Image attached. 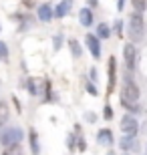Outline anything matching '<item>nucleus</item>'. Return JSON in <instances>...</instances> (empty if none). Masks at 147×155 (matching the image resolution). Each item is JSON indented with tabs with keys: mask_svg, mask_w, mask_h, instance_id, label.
I'll use <instances>...</instances> for the list:
<instances>
[{
	"mask_svg": "<svg viewBox=\"0 0 147 155\" xmlns=\"http://www.w3.org/2000/svg\"><path fill=\"white\" fill-rule=\"evenodd\" d=\"M6 121H8V105L0 101V129L6 125Z\"/></svg>",
	"mask_w": 147,
	"mask_h": 155,
	"instance_id": "16",
	"label": "nucleus"
},
{
	"mask_svg": "<svg viewBox=\"0 0 147 155\" xmlns=\"http://www.w3.org/2000/svg\"><path fill=\"white\" fill-rule=\"evenodd\" d=\"M87 93H89V95H93V97H97V95H99L95 83H87Z\"/></svg>",
	"mask_w": 147,
	"mask_h": 155,
	"instance_id": "25",
	"label": "nucleus"
},
{
	"mask_svg": "<svg viewBox=\"0 0 147 155\" xmlns=\"http://www.w3.org/2000/svg\"><path fill=\"white\" fill-rule=\"evenodd\" d=\"M123 58H125V67L127 71H133L135 69V61H137V48L133 42H127L123 46Z\"/></svg>",
	"mask_w": 147,
	"mask_h": 155,
	"instance_id": "5",
	"label": "nucleus"
},
{
	"mask_svg": "<svg viewBox=\"0 0 147 155\" xmlns=\"http://www.w3.org/2000/svg\"><path fill=\"white\" fill-rule=\"evenodd\" d=\"M125 8V0H119L117 2V10H123Z\"/></svg>",
	"mask_w": 147,
	"mask_h": 155,
	"instance_id": "29",
	"label": "nucleus"
},
{
	"mask_svg": "<svg viewBox=\"0 0 147 155\" xmlns=\"http://www.w3.org/2000/svg\"><path fill=\"white\" fill-rule=\"evenodd\" d=\"M71 4H73V0H62L61 4L55 8V16L57 18H62V16H67L68 10H71Z\"/></svg>",
	"mask_w": 147,
	"mask_h": 155,
	"instance_id": "11",
	"label": "nucleus"
},
{
	"mask_svg": "<svg viewBox=\"0 0 147 155\" xmlns=\"http://www.w3.org/2000/svg\"><path fill=\"white\" fill-rule=\"evenodd\" d=\"M121 105H123V109L131 111V113H137V111H139V107H137L135 103H129V101H125V99H121Z\"/></svg>",
	"mask_w": 147,
	"mask_h": 155,
	"instance_id": "19",
	"label": "nucleus"
},
{
	"mask_svg": "<svg viewBox=\"0 0 147 155\" xmlns=\"http://www.w3.org/2000/svg\"><path fill=\"white\" fill-rule=\"evenodd\" d=\"M67 143H68V149H71V151H75V147H77V139H75V133H71V135H68Z\"/></svg>",
	"mask_w": 147,
	"mask_h": 155,
	"instance_id": "24",
	"label": "nucleus"
},
{
	"mask_svg": "<svg viewBox=\"0 0 147 155\" xmlns=\"http://www.w3.org/2000/svg\"><path fill=\"white\" fill-rule=\"evenodd\" d=\"M97 143L99 145H113V131H109V129H101V131L97 133Z\"/></svg>",
	"mask_w": 147,
	"mask_h": 155,
	"instance_id": "8",
	"label": "nucleus"
},
{
	"mask_svg": "<svg viewBox=\"0 0 147 155\" xmlns=\"http://www.w3.org/2000/svg\"><path fill=\"white\" fill-rule=\"evenodd\" d=\"M77 149H79L81 153H83V151H87V141H85V137H83V135H79V137H77Z\"/></svg>",
	"mask_w": 147,
	"mask_h": 155,
	"instance_id": "23",
	"label": "nucleus"
},
{
	"mask_svg": "<svg viewBox=\"0 0 147 155\" xmlns=\"http://www.w3.org/2000/svg\"><path fill=\"white\" fill-rule=\"evenodd\" d=\"M107 71H109V87H107V93L111 95L115 89V77H117V58L111 57L107 61Z\"/></svg>",
	"mask_w": 147,
	"mask_h": 155,
	"instance_id": "6",
	"label": "nucleus"
},
{
	"mask_svg": "<svg viewBox=\"0 0 147 155\" xmlns=\"http://www.w3.org/2000/svg\"><path fill=\"white\" fill-rule=\"evenodd\" d=\"M24 139V131L20 127H8L0 133V145L2 147H10V145H20Z\"/></svg>",
	"mask_w": 147,
	"mask_h": 155,
	"instance_id": "2",
	"label": "nucleus"
},
{
	"mask_svg": "<svg viewBox=\"0 0 147 155\" xmlns=\"http://www.w3.org/2000/svg\"><path fill=\"white\" fill-rule=\"evenodd\" d=\"M61 38L62 36H55V48H57V51L61 48Z\"/></svg>",
	"mask_w": 147,
	"mask_h": 155,
	"instance_id": "28",
	"label": "nucleus"
},
{
	"mask_svg": "<svg viewBox=\"0 0 147 155\" xmlns=\"http://www.w3.org/2000/svg\"><path fill=\"white\" fill-rule=\"evenodd\" d=\"M87 121H89V123H95V121H97V115H95V113H91V111H89V113H87Z\"/></svg>",
	"mask_w": 147,
	"mask_h": 155,
	"instance_id": "26",
	"label": "nucleus"
},
{
	"mask_svg": "<svg viewBox=\"0 0 147 155\" xmlns=\"http://www.w3.org/2000/svg\"><path fill=\"white\" fill-rule=\"evenodd\" d=\"M91 81H93V83L97 81V71L95 69H91Z\"/></svg>",
	"mask_w": 147,
	"mask_h": 155,
	"instance_id": "30",
	"label": "nucleus"
},
{
	"mask_svg": "<svg viewBox=\"0 0 147 155\" xmlns=\"http://www.w3.org/2000/svg\"><path fill=\"white\" fill-rule=\"evenodd\" d=\"M28 141H30V151L32 155H40V143H38V133L30 129L28 131Z\"/></svg>",
	"mask_w": 147,
	"mask_h": 155,
	"instance_id": "10",
	"label": "nucleus"
},
{
	"mask_svg": "<svg viewBox=\"0 0 147 155\" xmlns=\"http://www.w3.org/2000/svg\"><path fill=\"white\" fill-rule=\"evenodd\" d=\"M115 30H117V35L121 36V30H123V22H121V20H117V24H115Z\"/></svg>",
	"mask_w": 147,
	"mask_h": 155,
	"instance_id": "27",
	"label": "nucleus"
},
{
	"mask_svg": "<svg viewBox=\"0 0 147 155\" xmlns=\"http://www.w3.org/2000/svg\"><path fill=\"white\" fill-rule=\"evenodd\" d=\"M125 155H129V153H125Z\"/></svg>",
	"mask_w": 147,
	"mask_h": 155,
	"instance_id": "33",
	"label": "nucleus"
},
{
	"mask_svg": "<svg viewBox=\"0 0 147 155\" xmlns=\"http://www.w3.org/2000/svg\"><path fill=\"white\" fill-rule=\"evenodd\" d=\"M26 89H28V93L32 95V97H34V95H38V87H36V81H34V79L28 81V87H26Z\"/></svg>",
	"mask_w": 147,
	"mask_h": 155,
	"instance_id": "22",
	"label": "nucleus"
},
{
	"mask_svg": "<svg viewBox=\"0 0 147 155\" xmlns=\"http://www.w3.org/2000/svg\"><path fill=\"white\" fill-rule=\"evenodd\" d=\"M79 20H81L83 26H91V24H93V12H91V8H81Z\"/></svg>",
	"mask_w": 147,
	"mask_h": 155,
	"instance_id": "13",
	"label": "nucleus"
},
{
	"mask_svg": "<svg viewBox=\"0 0 147 155\" xmlns=\"http://www.w3.org/2000/svg\"><path fill=\"white\" fill-rule=\"evenodd\" d=\"M107 155H115V153H113V151H107Z\"/></svg>",
	"mask_w": 147,
	"mask_h": 155,
	"instance_id": "32",
	"label": "nucleus"
},
{
	"mask_svg": "<svg viewBox=\"0 0 147 155\" xmlns=\"http://www.w3.org/2000/svg\"><path fill=\"white\" fill-rule=\"evenodd\" d=\"M131 4L135 6V12H143L147 8V0H131Z\"/></svg>",
	"mask_w": 147,
	"mask_h": 155,
	"instance_id": "18",
	"label": "nucleus"
},
{
	"mask_svg": "<svg viewBox=\"0 0 147 155\" xmlns=\"http://www.w3.org/2000/svg\"><path fill=\"white\" fill-rule=\"evenodd\" d=\"M109 36H111V28H109V24L99 22V24H97V38L105 40V38H109Z\"/></svg>",
	"mask_w": 147,
	"mask_h": 155,
	"instance_id": "15",
	"label": "nucleus"
},
{
	"mask_svg": "<svg viewBox=\"0 0 147 155\" xmlns=\"http://www.w3.org/2000/svg\"><path fill=\"white\" fill-rule=\"evenodd\" d=\"M85 42L87 46H89L91 54H93V58H99L101 57V40L97 38V35H87L85 36Z\"/></svg>",
	"mask_w": 147,
	"mask_h": 155,
	"instance_id": "7",
	"label": "nucleus"
},
{
	"mask_svg": "<svg viewBox=\"0 0 147 155\" xmlns=\"http://www.w3.org/2000/svg\"><path fill=\"white\" fill-rule=\"evenodd\" d=\"M2 155H22V149L20 145H10V147H4Z\"/></svg>",
	"mask_w": 147,
	"mask_h": 155,
	"instance_id": "17",
	"label": "nucleus"
},
{
	"mask_svg": "<svg viewBox=\"0 0 147 155\" xmlns=\"http://www.w3.org/2000/svg\"><path fill=\"white\" fill-rule=\"evenodd\" d=\"M121 99L129 101V103H135V101H139V87H137V83L129 77V71H127V77H125L123 89H121Z\"/></svg>",
	"mask_w": 147,
	"mask_h": 155,
	"instance_id": "3",
	"label": "nucleus"
},
{
	"mask_svg": "<svg viewBox=\"0 0 147 155\" xmlns=\"http://www.w3.org/2000/svg\"><path fill=\"white\" fill-rule=\"evenodd\" d=\"M119 147L125 151V153H129V149H137V143H135V137H127L125 135L121 141H119Z\"/></svg>",
	"mask_w": 147,
	"mask_h": 155,
	"instance_id": "14",
	"label": "nucleus"
},
{
	"mask_svg": "<svg viewBox=\"0 0 147 155\" xmlns=\"http://www.w3.org/2000/svg\"><path fill=\"white\" fill-rule=\"evenodd\" d=\"M87 4L89 6H99V0H87Z\"/></svg>",
	"mask_w": 147,
	"mask_h": 155,
	"instance_id": "31",
	"label": "nucleus"
},
{
	"mask_svg": "<svg viewBox=\"0 0 147 155\" xmlns=\"http://www.w3.org/2000/svg\"><path fill=\"white\" fill-rule=\"evenodd\" d=\"M145 35V20H143L141 12H133L129 14V38L133 42H139Z\"/></svg>",
	"mask_w": 147,
	"mask_h": 155,
	"instance_id": "1",
	"label": "nucleus"
},
{
	"mask_svg": "<svg viewBox=\"0 0 147 155\" xmlns=\"http://www.w3.org/2000/svg\"><path fill=\"white\" fill-rule=\"evenodd\" d=\"M52 16H55V12H52V8L48 4H40L38 6V18H40V22H51Z\"/></svg>",
	"mask_w": 147,
	"mask_h": 155,
	"instance_id": "9",
	"label": "nucleus"
},
{
	"mask_svg": "<svg viewBox=\"0 0 147 155\" xmlns=\"http://www.w3.org/2000/svg\"><path fill=\"white\" fill-rule=\"evenodd\" d=\"M119 127H121V131L127 135V137H135L137 131H139V123L133 115H125L123 119L119 121Z\"/></svg>",
	"mask_w": 147,
	"mask_h": 155,
	"instance_id": "4",
	"label": "nucleus"
},
{
	"mask_svg": "<svg viewBox=\"0 0 147 155\" xmlns=\"http://www.w3.org/2000/svg\"><path fill=\"white\" fill-rule=\"evenodd\" d=\"M0 58L8 61V45H6L4 40H0Z\"/></svg>",
	"mask_w": 147,
	"mask_h": 155,
	"instance_id": "20",
	"label": "nucleus"
},
{
	"mask_svg": "<svg viewBox=\"0 0 147 155\" xmlns=\"http://www.w3.org/2000/svg\"><path fill=\"white\" fill-rule=\"evenodd\" d=\"M68 48H71V54L73 58H81L83 57V46L77 38H68Z\"/></svg>",
	"mask_w": 147,
	"mask_h": 155,
	"instance_id": "12",
	"label": "nucleus"
},
{
	"mask_svg": "<svg viewBox=\"0 0 147 155\" xmlns=\"http://www.w3.org/2000/svg\"><path fill=\"white\" fill-rule=\"evenodd\" d=\"M103 117H105V121H113V107H111V105H105Z\"/></svg>",
	"mask_w": 147,
	"mask_h": 155,
	"instance_id": "21",
	"label": "nucleus"
}]
</instances>
